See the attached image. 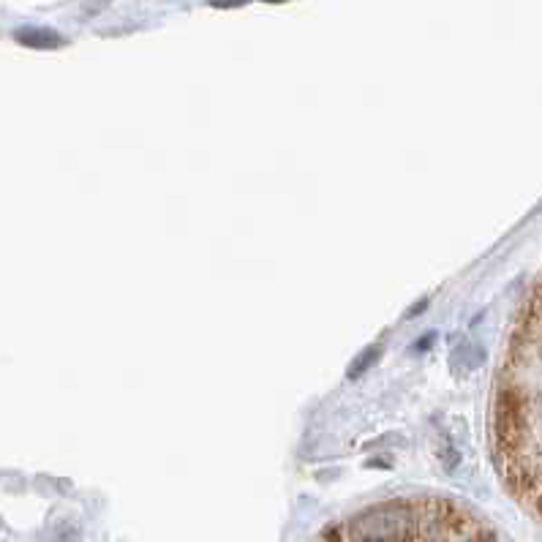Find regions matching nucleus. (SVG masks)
<instances>
[{"label":"nucleus","mask_w":542,"mask_h":542,"mask_svg":"<svg viewBox=\"0 0 542 542\" xmlns=\"http://www.w3.org/2000/svg\"><path fill=\"white\" fill-rule=\"evenodd\" d=\"M493 455L515 496L542 515V281L515 322L496 379Z\"/></svg>","instance_id":"1"}]
</instances>
